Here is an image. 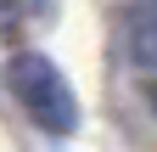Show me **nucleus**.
Segmentation results:
<instances>
[{
  "instance_id": "1",
  "label": "nucleus",
  "mask_w": 157,
  "mask_h": 152,
  "mask_svg": "<svg viewBox=\"0 0 157 152\" xmlns=\"http://www.w3.org/2000/svg\"><path fill=\"white\" fill-rule=\"evenodd\" d=\"M6 79H11V96L23 102V113L39 130H51V135H73L78 130V96L67 85V73L56 68L45 51H17L11 68H6Z\"/></svg>"
},
{
  "instance_id": "2",
  "label": "nucleus",
  "mask_w": 157,
  "mask_h": 152,
  "mask_svg": "<svg viewBox=\"0 0 157 152\" xmlns=\"http://www.w3.org/2000/svg\"><path fill=\"white\" fill-rule=\"evenodd\" d=\"M129 56H135V68L157 85V11H140L129 23Z\"/></svg>"
},
{
  "instance_id": "3",
  "label": "nucleus",
  "mask_w": 157,
  "mask_h": 152,
  "mask_svg": "<svg viewBox=\"0 0 157 152\" xmlns=\"http://www.w3.org/2000/svg\"><path fill=\"white\" fill-rule=\"evenodd\" d=\"M151 107H157V85H151Z\"/></svg>"
}]
</instances>
